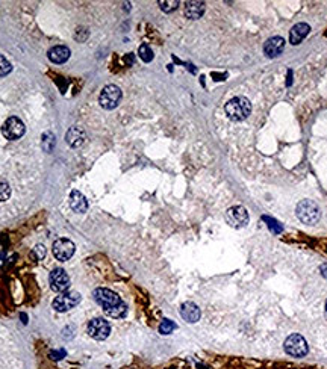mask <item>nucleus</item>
Here are the masks:
<instances>
[{"label":"nucleus","instance_id":"nucleus-1","mask_svg":"<svg viewBox=\"0 0 327 369\" xmlns=\"http://www.w3.org/2000/svg\"><path fill=\"white\" fill-rule=\"evenodd\" d=\"M92 297H94L96 303L98 306H102L103 312L108 316H111V318H116V320H120V318H124L126 316L128 306L118 297V294H116L114 291L106 289V288H97L92 292Z\"/></svg>","mask_w":327,"mask_h":369},{"label":"nucleus","instance_id":"nucleus-2","mask_svg":"<svg viewBox=\"0 0 327 369\" xmlns=\"http://www.w3.org/2000/svg\"><path fill=\"white\" fill-rule=\"evenodd\" d=\"M226 115L232 121H244L252 114V103L246 97H234L224 106Z\"/></svg>","mask_w":327,"mask_h":369},{"label":"nucleus","instance_id":"nucleus-3","mask_svg":"<svg viewBox=\"0 0 327 369\" xmlns=\"http://www.w3.org/2000/svg\"><path fill=\"white\" fill-rule=\"evenodd\" d=\"M296 214H297V218L302 223L309 224V226L316 224L320 221V218H321V210H320L318 204L315 201H312V200H302L297 204Z\"/></svg>","mask_w":327,"mask_h":369},{"label":"nucleus","instance_id":"nucleus-4","mask_svg":"<svg viewBox=\"0 0 327 369\" xmlns=\"http://www.w3.org/2000/svg\"><path fill=\"white\" fill-rule=\"evenodd\" d=\"M122 97H123V92L117 85H106L100 92L98 103L103 109L111 111L118 106L122 101Z\"/></svg>","mask_w":327,"mask_h":369},{"label":"nucleus","instance_id":"nucleus-5","mask_svg":"<svg viewBox=\"0 0 327 369\" xmlns=\"http://www.w3.org/2000/svg\"><path fill=\"white\" fill-rule=\"evenodd\" d=\"M284 348H285V353L292 357H304L309 351L306 339L298 333H292L291 336H288L284 344Z\"/></svg>","mask_w":327,"mask_h":369},{"label":"nucleus","instance_id":"nucleus-6","mask_svg":"<svg viewBox=\"0 0 327 369\" xmlns=\"http://www.w3.org/2000/svg\"><path fill=\"white\" fill-rule=\"evenodd\" d=\"M80 300H82V297H80L79 292H68L67 291L64 294H60L56 298L53 300L52 307L56 310V312L64 313V312H68L73 307H76L80 303Z\"/></svg>","mask_w":327,"mask_h":369},{"label":"nucleus","instance_id":"nucleus-7","mask_svg":"<svg viewBox=\"0 0 327 369\" xmlns=\"http://www.w3.org/2000/svg\"><path fill=\"white\" fill-rule=\"evenodd\" d=\"M226 221L229 226H232L234 229H242L248 224L250 217L247 209L242 206H232L228 209L226 212Z\"/></svg>","mask_w":327,"mask_h":369},{"label":"nucleus","instance_id":"nucleus-8","mask_svg":"<svg viewBox=\"0 0 327 369\" xmlns=\"http://www.w3.org/2000/svg\"><path fill=\"white\" fill-rule=\"evenodd\" d=\"M88 335L96 341H104L111 335V324L104 318H94L88 323Z\"/></svg>","mask_w":327,"mask_h":369},{"label":"nucleus","instance_id":"nucleus-9","mask_svg":"<svg viewBox=\"0 0 327 369\" xmlns=\"http://www.w3.org/2000/svg\"><path fill=\"white\" fill-rule=\"evenodd\" d=\"M24 132H26V126H24V123H23L20 118H17V117H10V118L5 121V124L2 126V133H4V136H5L6 139H11V141L20 139V138L24 135Z\"/></svg>","mask_w":327,"mask_h":369},{"label":"nucleus","instance_id":"nucleus-10","mask_svg":"<svg viewBox=\"0 0 327 369\" xmlns=\"http://www.w3.org/2000/svg\"><path fill=\"white\" fill-rule=\"evenodd\" d=\"M52 251H53V256L56 257L58 260L66 262V260H68V259L73 257V254L76 251V247H74V244L70 239L61 238V239L53 242Z\"/></svg>","mask_w":327,"mask_h":369},{"label":"nucleus","instance_id":"nucleus-11","mask_svg":"<svg viewBox=\"0 0 327 369\" xmlns=\"http://www.w3.org/2000/svg\"><path fill=\"white\" fill-rule=\"evenodd\" d=\"M48 282H50V288L54 292H58V294H64L70 288V277H68V274L62 268L53 270L50 273Z\"/></svg>","mask_w":327,"mask_h":369},{"label":"nucleus","instance_id":"nucleus-12","mask_svg":"<svg viewBox=\"0 0 327 369\" xmlns=\"http://www.w3.org/2000/svg\"><path fill=\"white\" fill-rule=\"evenodd\" d=\"M284 50H285V39L282 36H271L264 44V53L270 59L280 56Z\"/></svg>","mask_w":327,"mask_h":369},{"label":"nucleus","instance_id":"nucleus-13","mask_svg":"<svg viewBox=\"0 0 327 369\" xmlns=\"http://www.w3.org/2000/svg\"><path fill=\"white\" fill-rule=\"evenodd\" d=\"M180 316L190 324H194L200 320L202 316V312L198 309V306L196 303H191V301H186L180 306Z\"/></svg>","mask_w":327,"mask_h":369},{"label":"nucleus","instance_id":"nucleus-14","mask_svg":"<svg viewBox=\"0 0 327 369\" xmlns=\"http://www.w3.org/2000/svg\"><path fill=\"white\" fill-rule=\"evenodd\" d=\"M70 55H72V51H70L68 47H66V45H54V47H52L48 50L47 58L53 64H64V62L68 61Z\"/></svg>","mask_w":327,"mask_h":369},{"label":"nucleus","instance_id":"nucleus-15","mask_svg":"<svg viewBox=\"0 0 327 369\" xmlns=\"http://www.w3.org/2000/svg\"><path fill=\"white\" fill-rule=\"evenodd\" d=\"M310 32V26L308 23H297L292 26L291 32H290V42L292 45H298Z\"/></svg>","mask_w":327,"mask_h":369},{"label":"nucleus","instance_id":"nucleus-16","mask_svg":"<svg viewBox=\"0 0 327 369\" xmlns=\"http://www.w3.org/2000/svg\"><path fill=\"white\" fill-rule=\"evenodd\" d=\"M66 141H67V144H68L70 147L78 148V147H80V145L85 144V141H86V133H85V130L80 129V127H70V130L66 133Z\"/></svg>","mask_w":327,"mask_h":369},{"label":"nucleus","instance_id":"nucleus-17","mask_svg":"<svg viewBox=\"0 0 327 369\" xmlns=\"http://www.w3.org/2000/svg\"><path fill=\"white\" fill-rule=\"evenodd\" d=\"M68 201H70V207L73 209V212H76V214H84V212H86V209H88V201H86V198H85V195H84L82 192H79V191H72Z\"/></svg>","mask_w":327,"mask_h":369},{"label":"nucleus","instance_id":"nucleus-18","mask_svg":"<svg viewBox=\"0 0 327 369\" xmlns=\"http://www.w3.org/2000/svg\"><path fill=\"white\" fill-rule=\"evenodd\" d=\"M204 2H186L185 3V17L190 20H198L204 14Z\"/></svg>","mask_w":327,"mask_h":369},{"label":"nucleus","instance_id":"nucleus-19","mask_svg":"<svg viewBox=\"0 0 327 369\" xmlns=\"http://www.w3.org/2000/svg\"><path fill=\"white\" fill-rule=\"evenodd\" d=\"M262 220L266 223V226H268V229L272 232V233H276V235H279V233H282L284 232V226L279 223V221H276L274 218H271V217H266V215H264L262 217Z\"/></svg>","mask_w":327,"mask_h":369},{"label":"nucleus","instance_id":"nucleus-20","mask_svg":"<svg viewBox=\"0 0 327 369\" xmlns=\"http://www.w3.org/2000/svg\"><path fill=\"white\" fill-rule=\"evenodd\" d=\"M176 324L172 320H164L159 326V333L160 335H172L176 330Z\"/></svg>","mask_w":327,"mask_h":369},{"label":"nucleus","instance_id":"nucleus-21","mask_svg":"<svg viewBox=\"0 0 327 369\" xmlns=\"http://www.w3.org/2000/svg\"><path fill=\"white\" fill-rule=\"evenodd\" d=\"M158 5H159V8H160L164 12H173V11L178 9L179 2H178V0H173V2H170V0H167V2H166V0H159Z\"/></svg>","mask_w":327,"mask_h":369},{"label":"nucleus","instance_id":"nucleus-22","mask_svg":"<svg viewBox=\"0 0 327 369\" xmlns=\"http://www.w3.org/2000/svg\"><path fill=\"white\" fill-rule=\"evenodd\" d=\"M138 53H140V58H141L144 62H152V61H153V51H152V48H150L147 44H142V45L140 47Z\"/></svg>","mask_w":327,"mask_h":369},{"label":"nucleus","instance_id":"nucleus-23","mask_svg":"<svg viewBox=\"0 0 327 369\" xmlns=\"http://www.w3.org/2000/svg\"><path fill=\"white\" fill-rule=\"evenodd\" d=\"M12 71V65H11V62L4 56V55H0V77H5V76H8L10 73Z\"/></svg>","mask_w":327,"mask_h":369},{"label":"nucleus","instance_id":"nucleus-24","mask_svg":"<svg viewBox=\"0 0 327 369\" xmlns=\"http://www.w3.org/2000/svg\"><path fill=\"white\" fill-rule=\"evenodd\" d=\"M53 147H54V136L52 132H46L42 135V148L50 153L53 150Z\"/></svg>","mask_w":327,"mask_h":369},{"label":"nucleus","instance_id":"nucleus-25","mask_svg":"<svg viewBox=\"0 0 327 369\" xmlns=\"http://www.w3.org/2000/svg\"><path fill=\"white\" fill-rule=\"evenodd\" d=\"M11 197V186L6 182H0V201H6Z\"/></svg>","mask_w":327,"mask_h":369},{"label":"nucleus","instance_id":"nucleus-26","mask_svg":"<svg viewBox=\"0 0 327 369\" xmlns=\"http://www.w3.org/2000/svg\"><path fill=\"white\" fill-rule=\"evenodd\" d=\"M34 254H35V257H36L38 260L44 259V257H46V247L41 245V244H38V245L34 248Z\"/></svg>","mask_w":327,"mask_h":369},{"label":"nucleus","instance_id":"nucleus-27","mask_svg":"<svg viewBox=\"0 0 327 369\" xmlns=\"http://www.w3.org/2000/svg\"><path fill=\"white\" fill-rule=\"evenodd\" d=\"M66 357V351L64 350H58V351H52L50 353V359L52 360H61Z\"/></svg>","mask_w":327,"mask_h":369},{"label":"nucleus","instance_id":"nucleus-28","mask_svg":"<svg viewBox=\"0 0 327 369\" xmlns=\"http://www.w3.org/2000/svg\"><path fill=\"white\" fill-rule=\"evenodd\" d=\"M320 273L324 279H327V263H322V265L320 267Z\"/></svg>","mask_w":327,"mask_h":369},{"label":"nucleus","instance_id":"nucleus-29","mask_svg":"<svg viewBox=\"0 0 327 369\" xmlns=\"http://www.w3.org/2000/svg\"><path fill=\"white\" fill-rule=\"evenodd\" d=\"M5 263V253L4 251H0V267H2Z\"/></svg>","mask_w":327,"mask_h":369},{"label":"nucleus","instance_id":"nucleus-30","mask_svg":"<svg viewBox=\"0 0 327 369\" xmlns=\"http://www.w3.org/2000/svg\"><path fill=\"white\" fill-rule=\"evenodd\" d=\"M324 316H326V320H327V300H326V306H324Z\"/></svg>","mask_w":327,"mask_h":369}]
</instances>
